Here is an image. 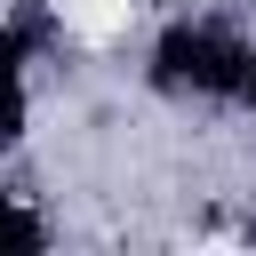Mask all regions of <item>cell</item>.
I'll list each match as a JSON object with an SVG mask.
<instances>
[{
	"instance_id": "cell-1",
	"label": "cell",
	"mask_w": 256,
	"mask_h": 256,
	"mask_svg": "<svg viewBox=\"0 0 256 256\" xmlns=\"http://www.w3.org/2000/svg\"><path fill=\"white\" fill-rule=\"evenodd\" d=\"M248 48H256V24L232 8H160L152 32L136 40V88L168 112L232 120Z\"/></svg>"
},
{
	"instance_id": "cell-2",
	"label": "cell",
	"mask_w": 256,
	"mask_h": 256,
	"mask_svg": "<svg viewBox=\"0 0 256 256\" xmlns=\"http://www.w3.org/2000/svg\"><path fill=\"white\" fill-rule=\"evenodd\" d=\"M56 40H64L56 0H0V168H16L40 128V72L56 64Z\"/></svg>"
},
{
	"instance_id": "cell-3",
	"label": "cell",
	"mask_w": 256,
	"mask_h": 256,
	"mask_svg": "<svg viewBox=\"0 0 256 256\" xmlns=\"http://www.w3.org/2000/svg\"><path fill=\"white\" fill-rule=\"evenodd\" d=\"M48 240H56V224H48L40 192H24L16 168H0V256H32V248H48Z\"/></svg>"
}]
</instances>
